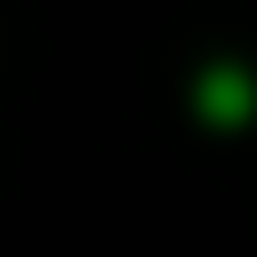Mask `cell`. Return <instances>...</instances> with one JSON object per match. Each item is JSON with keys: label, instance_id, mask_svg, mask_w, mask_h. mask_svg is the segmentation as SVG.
Returning a JSON list of instances; mask_svg holds the SVG:
<instances>
[{"label": "cell", "instance_id": "1", "mask_svg": "<svg viewBox=\"0 0 257 257\" xmlns=\"http://www.w3.org/2000/svg\"><path fill=\"white\" fill-rule=\"evenodd\" d=\"M201 104H209L217 120H241V112H249V80L225 64V72H209V80H201Z\"/></svg>", "mask_w": 257, "mask_h": 257}]
</instances>
